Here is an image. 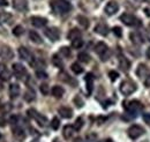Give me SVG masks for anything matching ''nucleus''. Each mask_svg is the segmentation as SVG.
Here are the masks:
<instances>
[{
	"label": "nucleus",
	"mask_w": 150,
	"mask_h": 142,
	"mask_svg": "<svg viewBox=\"0 0 150 142\" xmlns=\"http://www.w3.org/2000/svg\"><path fill=\"white\" fill-rule=\"evenodd\" d=\"M51 7L57 14H66L72 9V5L67 0H52Z\"/></svg>",
	"instance_id": "f257e3e1"
},
{
	"label": "nucleus",
	"mask_w": 150,
	"mask_h": 142,
	"mask_svg": "<svg viewBox=\"0 0 150 142\" xmlns=\"http://www.w3.org/2000/svg\"><path fill=\"white\" fill-rule=\"evenodd\" d=\"M124 107H125V110H126V112L128 114H131L132 117H136L137 113L140 111H142L143 105L139 101H131L128 103H124Z\"/></svg>",
	"instance_id": "f03ea898"
},
{
	"label": "nucleus",
	"mask_w": 150,
	"mask_h": 142,
	"mask_svg": "<svg viewBox=\"0 0 150 142\" xmlns=\"http://www.w3.org/2000/svg\"><path fill=\"white\" fill-rule=\"evenodd\" d=\"M95 52L99 55V58H100V60L102 61H106L109 58H110V49H109V46L104 43V42H99V43H97L96 44V46H95Z\"/></svg>",
	"instance_id": "7ed1b4c3"
},
{
	"label": "nucleus",
	"mask_w": 150,
	"mask_h": 142,
	"mask_svg": "<svg viewBox=\"0 0 150 142\" xmlns=\"http://www.w3.org/2000/svg\"><path fill=\"white\" fill-rule=\"evenodd\" d=\"M135 90H136V84L131 80H125V81H122L120 83V91L125 96L132 95Z\"/></svg>",
	"instance_id": "20e7f679"
},
{
	"label": "nucleus",
	"mask_w": 150,
	"mask_h": 142,
	"mask_svg": "<svg viewBox=\"0 0 150 142\" xmlns=\"http://www.w3.org/2000/svg\"><path fill=\"white\" fill-rule=\"evenodd\" d=\"M12 68H13V73L15 74V76L20 80H25V77H28V72L22 64L15 62V64H13Z\"/></svg>",
	"instance_id": "39448f33"
},
{
	"label": "nucleus",
	"mask_w": 150,
	"mask_h": 142,
	"mask_svg": "<svg viewBox=\"0 0 150 142\" xmlns=\"http://www.w3.org/2000/svg\"><path fill=\"white\" fill-rule=\"evenodd\" d=\"M127 134L131 139L136 140V139H139L140 136H142L144 134V129L140 125H132L131 127L127 129Z\"/></svg>",
	"instance_id": "423d86ee"
},
{
	"label": "nucleus",
	"mask_w": 150,
	"mask_h": 142,
	"mask_svg": "<svg viewBox=\"0 0 150 142\" xmlns=\"http://www.w3.org/2000/svg\"><path fill=\"white\" fill-rule=\"evenodd\" d=\"M27 113H28V116H29L30 118L35 119V120L38 123V125H39V126H45V125H46V123H47L46 117H44L43 114L38 113L35 109H29V110L27 111Z\"/></svg>",
	"instance_id": "0eeeda50"
},
{
	"label": "nucleus",
	"mask_w": 150,
	"mask_h": 142,
	"mask_svg": "<svg viewBox=\"0 0 150 142\" xmlns=\"http://www.w3.org/2000/svg\"><path fill=\"white\" fill-rule=\"evenodd\" d=\"M120 21H121L124 24L128 26V27H134V26H139V24H140V21L135 18L134 15L128 14V13H124V14L120 16Z\"/></svg>",
	"instance_id": "6e6552de"
},
{
	"label": "nucleus",
	"mask_w": 150,
	"mask_h": 142,
	"mask_svg": "<svg viewBox=\"0 0 150 142\" xmlns=\"http://www.w3.org/2000/svg\"><path fill=\"white\" fill-rule=\"evenodd\" d=\"M44 34H45V36H46L50 40H52V42H57V40L60 38V31H59V29L56 28V27L46 28V29L44 30Z\"/></svg>",
	"instance_id": "1a4fd4ad"
},
{
	"label": "nucleus",
	"mask_w": 150,
	"mask_h": 142,
	"mask_svg": "<svg viewBox=\"0 0 150 142\" xmlns=\"http://www.w3.org/2000/svg\"><path fill=\"white\" fill-rule=\"evenodd\" d=\"M119 11V5L117 1H109L104 8V12L106 15L111 16V15H114L117 12Z\"/></svg>",
	"instance_id": "9d476101"
},
{
	"label": "nucleus",
	"mask_w": 150,
	"mask_h": 142,
	"mask_svg": "<svg viewBox=\"0 0 150 142\" xmlns=\"http://www.w3.org/2000/svg\"><path fill=\"white\" fill-rule=\"evenodd\" d=\"M13 57H14V53L9 46L7 45L0 46V58H2L4 60H11Z\"/></svg>",
	"instance_id": "9b49d317"
},
{
	"label": "nucleus",
	"mask_w": 150,
	"mask_h": 142,
	"mask_svg": "<svg viewBox=\"0 0 150 142\" xmlns=\"http://www.w3.org/2000/svg\"><path fill=\"white\" fill-rule=\"evenodd\" d=\"M30 22L36 28H43L47 24V18H43V16H31Z\"/></svg>",
	"instance_id": "f8f14e48"
},
{
	"label": "nucleus",
	"mask_w": 150,
	"mask_h": 142,
	"mask_svg": "<svg viewBox=\"0 0 150 142\" xmlns=\"http://www.w3.org/2000/svg\"><path fill=\"white\" fill-rule=\"evenodd\" d=\"M13 7L19 12H27L28 1L27 0H13Z\"/></svg>",
	"instance_id": "ddd939ff"
},
{
	"label": "nucleus",
	"mask_w": 150,
	"mask_h": 142,
	"mask_svg": "<svg viewBox=\"0 0 150 142\" xmlns=\"http://www.w3.org/2000/svg\"><path fill=\"white\" fill-rule=\"evenodd\" d=\"M19 55L20 58L22 59V60H24V61H31L30 59H33V54L31 52L27 49V48H24V46H20L19 48Z\"/></svg>",
	"instance_id": "4468645a"
},
{
	"label": "nucleus",
	"mask_w": 150,
	"mask_h": 142,
	"mask_svg": "<svg viewBox=\"0 0 150 142\" xmlns=\"http://www.w3.org/2000/svg\"><path fill=\"white\" fill-rule=\"evenodd\" d=\"M149 74H150L149 70H148V67H147L144 64H140V65L137 66V68H136V75H137L139 77L146 79Z\"/></svg>",
	"instance_id": "2eb2a0df"
},
{
	"label": "nucleus",
	"mask_w": 150,
	"mask_h": 142,
	"mask_svg": "<svg viewBox=\"0 0 150 142\" xmlns=\"http://www.w3.org/2000/svg\"><path fill=\"white\" fill-rule=\"evenodd\" d=\"M58 113H59L62 118H65V119H69V118L73 117V110L68 107H59V109H58Z\"/></svg>",
	"instance_id": "dca6fc26"
},
{
	"label": "nucleus",
	"mask_w": 150,
	"mask_h": 142,
	"mask_svg": "<svg viewBox=\"0 0 150 142\" xmlns=\"http://www.w3.org/2000/svg\"><path fill=\"white\" fill-rule=\"evenodd\" d=\"M84 80H86V84H87V92H88V95H90L93 92V89H94V75L91 73H88L86 75Z\"/></svg>",
	"instance_id": "f3484780"
},
{
	"label": "nucleus",
	"mask_w": 150,
	"mask_h": 142,
	"mask_svg": "<svg viewBox=\"0 0 150 142\" xmlns=\"http://www.w3.org/2000/svg\"><path fill=\"white\" fill-rule=\"evenodd\" d=\"M95 33L100 36H108V34H109V27L105 23H102L100 22V23H98L95 27Z\"/></svg>",
	"instance_id": "a211bd4d"
},
{
	"label": "nucleus",
	"mask_w": 150,
	"mask_h": 142,
	"mask_svg": "<svg viewBox=\"0 0 150 142\" xmlns=\"http://www.w3.org/2000/svg\"><path fill=\"white\" fill-rule=\"evenodd\" d=\"M12 129H13V134H14V136H15L16 139L23 140V139L25 138L24 131H23V128H22L21 126H19V125H14V126L12 127Z\"/></svg>",
	"instance_id": "6ab92c4d"
},
{
	"label": "nucleus",
	"mask_w": 150,
	"mask_h": 142,
	"mask_svg": "<svg viewBox=\"0 0 150 142\" xmlns=\"http://www.w3.org/2000/svg\"><path fill=\"white\" fill-rule=\"evenodd\" d=\"M119 67L124 72H128L129 68H131V62H129V60H128L127 58L120 55V58H119Z\"/></svg>",
	"instance_id": "aec40b11"
},
{
	"label": "nucleus",
	"mask_w": 150,
	"mask_h": 142,
	"mask_svg": "<svg viewBox=\"0 0 150 142\" xmlns=\"http://www.w3.org/2000/svg\"><path fill=\"white\" fill-rule=\"evenodd\" d=\"M131 40L134 43V44H136V45H140V44H142L143 42H144V39H143V37L141 36V34L139 33V31H133L131 33Z\"/></svg>",
	"instance_id": "412c9836"
},
{
	"label": "nucleus",
	"mask_w": 150,
	"mask_h": 142,
	"mask_svg": "<svg viewBox=\"0 0 150 142\" xmlns=\"http://www.w3.org/2000/svg\"><path fill=\"white\" fill-rule=\"evenodd\" d=\"M20 87L18 83H12L11 86H9V96H11V98H16L18 96L20 95Z\"/></svg>",
	"instance_id": "4be33fe9"
},
{
	"label": "nucleus",
	"mask_w": 150,
	"mask_h": 142,
	"mask_svg": "<svg viewBox=\"0 0 150 142\" xmlns=\"http://www.w3.org/2000/svg\"><path fill=\"white\" fill-rule=\"evenodd\" d=\"M74 132H75L74 126L66 125V126L64 127V129H62V135H64V138H65V139H71Z\"/></svg>",
	"instance_id": "5701e85b"
},
{
	"label": "nucleus",
	"mask_w": 150,
	"mask_h": 142,
	"mask_svg": "<svg viewBox=\"0 0 150 142\" xmlns=\"http://www.w3.org/2000/svg\"><path fill=\"white\" fill-rule=\"evenodd\" d=\"M51 94H52V96H54L56 98H61L62 95L65 94V90H64L62 87H60V86H54L53 88L51 89Z\"/></svg>",
	"instance_id": "b1692460"
},
{
	"label": "nucleus",
	"mask_w": 150,
	"mask_h": 142,
	"mask_svg": "<svg viewBox=\"0 0 150 142\" xmlns=\"http://www.w3.org/2000/svg\"><path fill=\"white\" fill-rule=\"evenodd\" d=\"M29 38L33 43L35 44H42L43 40H42V37L38 35L36 31H29Z\"/></svg>",
	"instance_id": "393cba45"
},
{
	"label": "nucleus",
	"mask_w": 150,
	"mask_h": 142,
	"mask_svg": "<svg viewBox=\"0 0 150 142\" xmlns=\"http://www.w3.org/2000/svg\"><path fill=\"white\" fill-rule=\"evenodd\" d=\"M24 99L27 101V102H29V103H31L33 101H35V98H36V95H35V91L33 90V89H28L27 91H25V94H24Z\"/></svg>",
	"instance_id": "a878e982"
},
{
	"label": "nucleus",
	"mask_w": 150,
	"mask_h": 142,
	"mask_svg": "<svg viewBox=\"0 0 150 142\" xmlns=\"http://www.w3.org/2000/svg\"><path fill=\"white\" fill-rule=\"evenodd\" d=\"M67 37H68L71 40H74L76 38H81V33H80L79 29L74 28V29H72V30L69 31V34L67 35Z\"/></svg>",
	"instance_id": "bb28decb"
},
{
	"label": "nucleus",
	"mask_w": 150,
	"mask_h": 142,
	"mask_svg": "<svg viewBox=\"0 0 150 142\" xmlns=\"http://www.w3.org/2000/svg\"><path fill=\"white\" fill-rule=\"evenodd\" d=\"M11 77H12V74H11V72L8 71V70H2V71L0 72V80L1 81H9L11 80Z\"/></svg>",
	"instance_id": "cd10ccee"
},
{
	"label": "nucleus",
	"mask_w": 150,
	"mask_h": 142,
	"mask_svg": "<svg viewBox=\"0 0 150 142\" xmlns=\"http://www.w3.org/2000/svg\"><path fill=\"white\" fill-rule=\"evenodd\" d=\"M77 21H79V23L84 28V29H87L88 27H89V20L86 18V16H82V15H79L77 16Z\"/></svg>",
	"instance_id": "c85d7f7f"
},
{
	"label": "nucleus",
	"mask_w": 150,
	"mask_h": 142,
	"mask_svg": "<svg viewBox=\"0 0 150 142\" xmlns=\"http://www.w3.org/2000/svg\"><path fill=\"white\" fill-rule=\"evenodd\" d=\"M11 18H12V15L9 13H7V12H0V24L8 22L11 20Z\"/></svg>",
	"instance_id": "c756f323"
},
{
	"label": "nucleus",
	"mask_w": 150,
	"mask_h": 142,
	"mask_svg": "<svg viewBox=\"0 0 150 142\" xmlns=\"http://www.w3.org/2000/svg\"><path fill=\"white\" fill-rule=\"evenodd\" d=\"M52 64L57 66V67H59V68H62L64 67V64H62V60L60 59V57L58 55V54H54L53 57H52Z\"/></svg>",
	"instance_id": "7c9ffc66"
},
{
	"label": "nucleus",
	"mask_w": 150,
	"mask_h": 142,
	"mask_svg": "<svg viewBox=\"0 0 150 142\" xmlns=\"http://www.w3.org/2000/svg\"><path fill=\"white\" fill-rule=\"evenodd\" d=\"M11 110H12V105H11L9 103L1 104V105H0V114H1V116H2V114H6V113L11 112Z\"/></svg>",
	"instance_id": "2f4dec72"
},
{
	"label": "nucleus",
	"mask_w": 150,
	"mask_h": 142,
	"mask_svg": "<svg viewBox=\"0 0 150 142\" xmlns=\"http://www.w3.org/2000/svg\"><path fill=\"white\" fill-rule=\"evenodd\" d=\"M77 59H79L81 62L87 64V62L90 61V55L88 53H86V52H81V53H79V55H77Z\"/></svg>",
	"instance_id": "473e14b6"
},
{
	"label": "nucleus",
	"mask_w": 150,
	"mask_h": 142,
	"mask_svg": "<svg viewBox=\"0 0 150 142\" xmlns=\"http://www.w3.org/2000/svg\"><path fill=\"white\" fill-rule=\"evenodd\" d=\"M71 70H72L73 73H75V74H81V73L83 72V68H82L81 65L77 64V62H74V64L71 66Z\"/></svg>",
	"instance_id": "72a5a7b5"
},
{
	"label": "nucleus",
	"mask_w": 150,
	"mask_h": 142,
	"mask_svg": "<svg viewBox=\"0 0 150 142\" xmlns=\"http://www.w3.org/2000/svg\"><path fill=\"white\" fill-rule=\"evenodd\" d=\"M83 46V40L81 38H76L74 40H72V48L74 49H80Z\"/></svg>",
	"instance_id": "f704fd0d"
},
{
	"label": "nucleus",
	"mask_w": 150,
	"mask_h": 142,
	"mask_svg": "<svg viewBox=\"0 0 150 142\" xmlns=\"http://www.w3.org/2000/svg\"><path fill=\"white\" fill-rule=\"evenodd\" d=\"M23 33H24V29H23V27H22V26H16V27L13 29V35L16 36V37L21 36Z\"/></svg>",
	"instance_id": "c9c22d12"
},
{
	"label": "nucleus",
	"mask_w": 150,
	"mask_h": 142,
	"mask_svg": "<svg viewBox=\"0 0 150 142\" xmlns=\"http://www.w3.org/2000/svg\"><path fill=\"white\" fill-rule=\"evenodd\" d=\"M39 90H40V92H42L43 95H49V92H50V87H49L46 83H42V84L39 86Z\"/></svg>",
	"instance_id": "e433bc0d"
},
{
	"label": "nucleus",
	"mask_w": 150,
	"mask_h": 142,
	"mask_svg": "<svg viewBox=\"0 0 150 142\" xmlns=\"http://www.w3.org/2000/svg\"><path fill=\"white\" fill-rule=\"evenodd\" d=\"M59 126H60V120H59V118L54 117V118L52 119V121H51V127H52V129L57 131V129L59 128Z\"/></svg>",
	"instance_id": "4c0bfd02"
},
{
	"label": "nucleus",
	"mask_w": 150,
	"mask_h": 142,
	"mask_svg": "<svg viewBox=\"0 0 150 142\" xmlns=\"http://www.w3.org/2000/svg\"><path fill=\"white\" fill-rule=\"evenodd\" d=\"M60 53L62 54L64 57L68 58V57L71 55V49H69V48H67V46H62V48L60 49Z\"/></svg>",
	"instance_id": "58836bf2"
},
{
	"label": "nucleus",
	"mask_w": 150,
	"mask_h": 142,
	"mask_svg": "<svg viewBox=\"0 0 150 142\" xmlns=\"http://www.w3.org/2000/svg\"><path fill=\"white\" fill-rule=\"evenodd\" d=\"M74 103L76 104V107H83V104H84V102H83V99L77 95V96H75L74 98Z\"/></svg>",
	"instance_id": "ea45409f"
},
{
	"label": "nucleus",
	"mask_w": 150,
	"mask_h": 142,
	"mask_svg": "<svg viewBox=\"0 0 150 142\" xmlns=\"http://www.w3.org/2000/svg\"><path fill=\"white\" fill-rule=\"evenodd\" d=\"M82 126H83V120H82V118H77V119L75 120V124H74L75 131H79Z\"/></svg>",
	"instance_id": "a19ab883"
},
{
	"label": "nucleus",
	"mask_w": 150,
	"mask_h": 142,
	"mask_svg": "<svg viewBox=\"0 0 150 142\" xmlns=\"http://www.w3.org/2000/svg\"><path fill=\"white\" fill-rule=\"evenodd\" d=\"M109 77L111 79V81H115L119 77V73L115 71H110L109 72Z\"/></svg>",
	"instance_id": "79ce46f5"
},
{
	"label": "nucleus",
	"mask_w": 150,
	"mask_h": 142,
	"mask_svg": "<svg viewBox=\"0 0 150 142\" xmlns=\"http://www.w3.org/2000/svg\"><path fill=\"white\" fill-rule=\"evenodd\" d=\"M36 76H37L38 79H47V74L43 71V70H38L36 72Z\"/></svg>",
	"instance_id": "37998d69"
},
{
	"label": "nucleus",
	"mask_w": 150,
	"mask_h": 142,
	"mask_svg": "<svg viewBox=\"0 0 150 142\" xmlns=\"http://www.w3.org/2000/svg\"><path fill=\"white\" fill-rule=\"evenodd\" d=\"M112 31L117 37H121V36H122V30H121L120 27H113Z\"/></svg>",
	"instance_id": "c03bdc74"
},
{
	"label": "nucleus",
	"mask_w": 150,
	"mask_h": 142,
	"mask_svg": "<svg viewBox=\"0 0 150 142\" xmlns=\"http://www.w3.org/2000/svg\"><path fill=\"white\" fill-rule=\"evenodd\" d=\"M142 118H143L144 123H146L147 125H149V126H150V114H149V113H143Z\"/></svg>",
	"instance_id": "a18cd8bd"
},
{
	"label": "nucleus",
	"mask_w": 150,
	"mask_h": 142,
	"mask_svg": "<svg viewBox=\"0 0 150 142\" xmlns=\"http://www.w3.org/2000/svg\"><path fill=\"white\" fill-rule=\"evenodd\" d=\"M144 86H146L147 88H150V74L144 79Z\"/></svg>",
	"instance_id": "49530a36"
},
{
	"label": "nucleus",
	"mask_w": 150,
	"mask_h": 142,
	"mask_svg": "<svg viewBox=\"0 0 150 142\" xmlns=\"http://www.w3.org/2000/svg\"><path fill=\"white\" fill-rule=\"evenodd\" d=\"M7 5H8V1H7V0H0V6H4V7H5V6H7Z\"/></svg>",
	"instance_id": "de8ad7c7"
},
{
	"label": "nucleus",
	"mask_w": 150,
	"mask_h": 142,
	"mask_svg": "<svg viewBox=\"0 0 150 142\" xmlns=\"http://www.w3.org/2000/svg\"><path fill=\"white\" fill-rule=\"evenodd\" d=\"M6 125V121H5V119L4 118H0V126L2 127V126H5Z\"/></svg>",
	"instance_id": "09e8293b"
},
{
	"label": "nucleus",
	"mask_w": 150,
	"mask_h": 142,
	"mask_svg": "<svg viewBox=\"0 0 150 142\" xmlns=\"http://www.w3.org/2000/svg\"><path fill=\"white\" fill-rule=\"evenodd\" d=\"M144 13H146L148 16H150V8H144Z\"/></svg>",
	"instance_id": "8fccbe9b"
},
{
	"label": "nucleus",
	"mask_w": 150,
	"mask_h": 142,
	"mask_svg": "<svg viewBox=\"0 0 150 142\" xmlns=\"http://www.w3.org/2000/svg\"><path fill=\"white\" fill-rule=\"evenodd\" d=\"M146 55H147V58H148V59H150V48L148 49V50H147V52H146Z\"/></svg>",
	"instance_id": "3c124183"
},
{
	"label": "nucleus",
	"mask_w": 150,
	"mask_h": 142,
	"mask_svg": "<svg viewBox=\"0 0 150 142\" xmlns=\"http://www.w3.org/2000/svg\"><path fill=\"white\" fill-rule=\"evenodd\" d=\"M2 88H4V83H2V81L0 80V90H1Z\"/></svg>",
	"instance_id": "603ef678"
},
{
	"label": "nucleus",
	"mask_w": 150,
	"mask_h": 142,
	"mask_svg": "<svg viewBox=\"0 0 150 142\" xmlns=\"http://www.w3.org/2000/svg\"><path fill=\"white\" fill-rule=\"evenodd\" d=\"M102 142H113L111 139H108V140H104V141H102Z\"/></svg>",
	"instance_id": "864d4df0"
},
{
	"label": "nucleus",
	"mask_w": 150,
	"mask_h": 142,
	"mask_svg": "<svg viewBox=\"0 0 150 142\" xmlns=\"http://www.w3.org/2000/svg\"><path fill=\"white\" fill-rule=\"evenodd\" d=\"M53 142H59V141H58V140H54V141H53Z\"/></svg>",
	"instance_id": "5fc2aeb1"
},
{
	"label": "nucleus",
	"mask_w": 150,
	"mask_h": 142,
	"mask_svg": "<svg viewBox=\"0 0 150 142\" xmlns=\"http://www.w3.org/2000/svg\"><path fill=\"white\" fill-rule=\"evenodd\" d=\"M33 142H38V141H36V140H35V141H33Z\"/></svg>",
	"instance_id": "6e6d98bb"
},
{
	"label": "nucleus",
	"mask_w": 150,
	"mask_h": 142,
	"mask_svg": "<svg viewBox=\"0 0 150 142\" xmlns=\"http://www.w3.org/2000/svg\"><path fill=\"white\" fill-rule=\"evenodd\" d=\"M149 29H150V24H149Z\"/></svg>",
	"instance_id": "4d7b16f0"
}]
</instances>
